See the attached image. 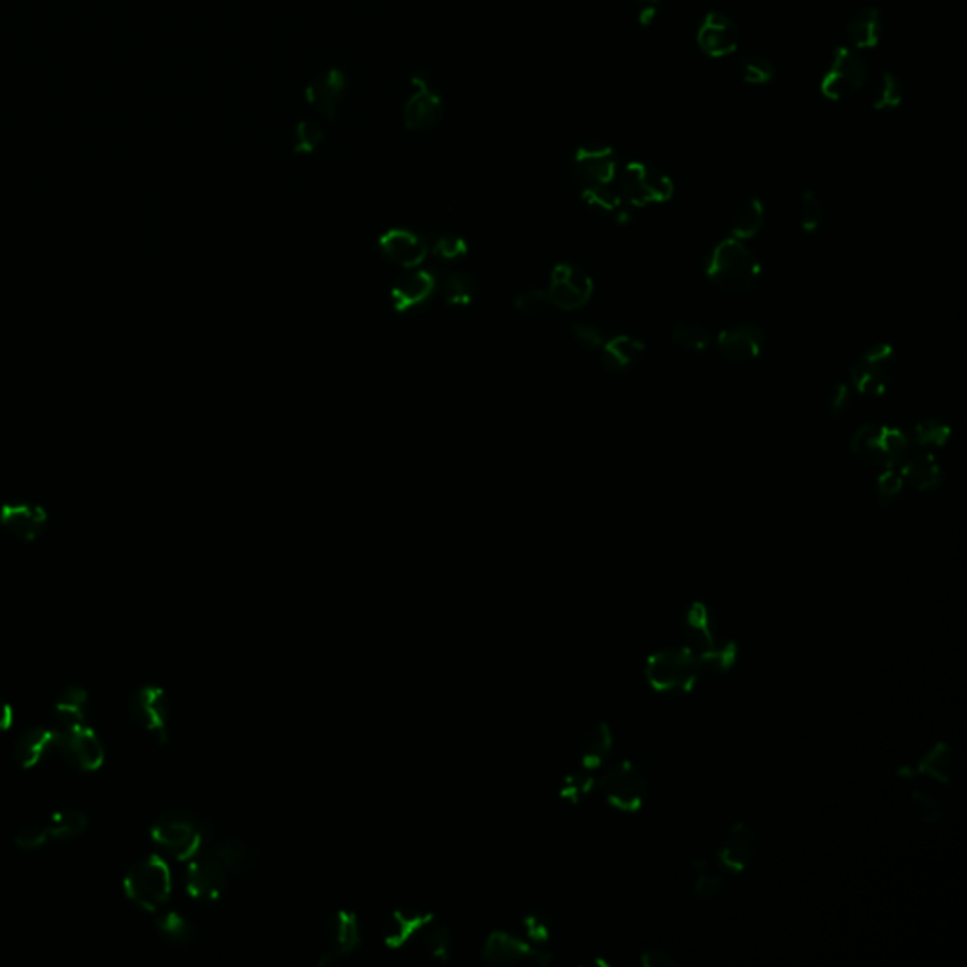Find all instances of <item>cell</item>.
<instances>
[{"label": "cell", "instance_id": "1", "mask_svg": "<svg viewBox=\"0 0 967 967\" xmlns=\"http://www.w3.org/2000/svg\"><path fill=\"white\" fill-rule=\"evenodd\" d=\"M680 631L682 646L694 656L703 675H724L739 660V646L724 635L713 609L701 601L692 603L684 612Z\"/></svg>", "mask_w": 967, "mask_h": 967}, {"label": "cell", "instance_id": "2", "mask_svg": "<svg viewBox=\"0 0 967 967\" xmlns=\"http://www.w3.org/2000/svg\"><path fill=\"white\" fill-rule=\"evenodd\" d=\"M705 271L716 288L741 295L758 286L762 267L745 242L737 238H724L711 250Z\"/></svg>", "mask_w": 967, "mask_h": 967}, {"label": "cell", "instance_id": "3", "mask_svg": "<svg viewBox=\"0 0 967 967\" xmlns=\"http://www.w3.org/2000/svg\"><path fill=\"white\" fill-rule=\"evenodd\" d=\"M212 828L203 818L186 811H170L159 816L152 826V839L178 862H191L208 847Z\"/></svg>", "mask_w": 967, "mask_h": 967}, {"label": "cell", "instance_id": "4", "mask_svg": "<svg viewBox=\"0 0 967 967\" xmlns=\"http://www.w3.org/2000/svg\"><path fill=\"white\" fill-rule=\"evenodd\" d=\"M645 675L654 692L684 696L696 688L703 671L684 646H671L654 652L646 660Z\"/></svg>", "mask_w": 967, "mask_h": 967}, {"label": "cell", "instance_id": "5", "mask_svg": "<svg viewBox=\"0 0 967 967\" xmlns=\"http://www.w3.org/2000/svg\"><path fill=\"white\" fill-rule=\"evenodd\" d=\"M850 450L862 463L879 469H894L911 450L909 437L892 425L866 424L850 439Z\"/></svg>", "mask_w": 967, "mask_h": 967}, {"label": "cell", "instance_id": "6", "mask_svg": "<svg viewBox=\"0 0 967 967\" xmlns=\"http://www.w3.org/2000/svg\"><path fill=\"white\" fill-rule=\"evenodd\" d=\"M125 896L142 911H159L172 894V873L161 856H148L129 869L125 877Z\"/></svg>", "mask_w": 967, "mask_h": 967}, {"label": "cell", "instance_id": "7", "mask_svg": "<svg viewBox=\"0 0 967 967\" xmlns=\"http://www.w3.org/2000/svg\"><path fill=\"white\" fill-rule=\"evenodd\" d=\"M900 371V357L896 350L881 342L856 359L850 369V386L860 395L879 397L896 384Z\"/></svg>", "mask_w": 967, "mask_h": 967}, {"label": "cell", "instance_id": "8", "mask_svg": "<svg viewBox=\"0 0 967 967\" xmlns=\"http://www.w3.org/2000/svg\"><path fill=\"white\" fill-rule=\"evenodd\" d=\"M869 80V65L860 51L839 46L822 74L820 93L830 101H847L858 95Z\"/></svg>", "mask_w": 967, "mask_h": 967}, {"label": "cell", "instance_id": "9", "mask_svg": "<svg viewBox=\"0 0 967 967\" xmlns=\"http://www.w3.org/2000/svg\"><path fill=\"white\" fill-rule=\"evenodd\" d=\"M618 195L633 206L667 203L675 186L667 174L645 163H628L618 170Z\"/></svg>", "mask_w": 967, "mask_h": 967}, {"label": "cell", "instance_id": "10", "mask_svg": "<svg viewBox=\"0 0 967 967\" xmlns=\"http://www.w3.org/2000/svg\"><path fill=\"white\" fill-rule=\"evenodd\" d=\"M595 786H599L605 799L622 813H637L643 807L650 790L645 771L629 760L612 767Z\"/></svg>", "mask_w": 967, "mask_h": 967}, {"label": "cell", "instance_id": "11", "mask_svg": "<svg viewBox=\"0 0 967 967\" xmlns=\"http://www.w3.org/2000/svg\"><path fill=\"white\" fill-rule=\"evenodd\" d=\"M482 960L492 966H520V964L548 966L554 958L550 952L541 951L531 941L503 930H495L486 937V943L482 947Z\"/></svg>", "mask_w": 967, "mask_h": 967}, {"label": "cell", "instance_id": "12", "mask_svg": "<svg viewBox=\"0 0 967 967\" xmlns=\"http://www.w3.org/2000/svg\"><path fill=\"white\" fill-rule=\"evenodd\" d=\"M548 305L565 312L588 305L594 295L592 278L569 263H558L550 276V286L544 291Z\"/></svg>", "mask_w": 967, "mask_h": 967}, {"label": "cell", "instance_id": "13", "mask_svg": "<svg viewBox=\"0 0 967 967\" xmlns=\"http://www.w3.org/2000/svg\"><path fill=\"white\" fill-rule=\"evenodd\" d=\"M620 163L609 146H584L575 155V174L582 191L614 189Z\"/></svg>", "mask_w": 967, "mask_h": 967}, {"label": "cell", "instance_id": "14", "mask_svg": "<svg viewBox=\"0 0 967 967\" xmlns=\"http://www.w3.org/2000/svg\"><path fill=\"white\" fill-rule=\"evenodd\" d=\"M327 949L318 960L320 966H339L346 962L361 945V926L356 913L337 911L325 924Z\"/></svg>", "mask_w": 967, "mask_h": 967}, {"label": "cell", "instance_id": "15", "mask_svg": "<svg viewBox=\"0 0 967 967\" xmlns=\"http://www.w3.org/2000/svg\"><path fill=\"white\" fill-rule=\"evenodd\" d=\"M129 711L159 743L169 741V699L159 686H142L129 699Z\"/></svg>", "mask_w": 967, "mask_h": 967}, {"label": "cell", "instance_id": "16", "mask_svg": "<svg viewBox=\"0 0 967 967\" xmlns=\"http://www.w3.org/2000/svg\"><path fill=\"white\" fill-rule=\"evenodd\" d=\"M376 244L388 263L405 271L420 269L429 257V242L418 233L403 227L388 229L380 235Z\"/></svg>", "mask_w": 967, "mask_h": 967}, {"label": "cell", "instance_id": "17", "mask_svg": "<svg viewBox=\"0 0 967 967\" xmlns=\"http://www.w3.org/2000/svg\"><path fill=\"white\" fill-rule=\"evenodd\" d=\"M229 881V871L208 850L191 860L186 873L187 894L197 901L220 900Z\"/></svg>", "mask_w": 967, "mask_h": 967}, {"label": "cell", "instance_id": "18", "mask_svg": "<svg viewBox=\"0 0 967 967\" xmlns=\"http://www.w3.org/2000/svg\"><path fill=\"white\" fill-rule=\"evenodd\" d=\"M756 856L758 835L745 822H735L718 849L716 864L730 875H739L754 864Z\"/></svg>", "mask_w": 967, "mask_h": 967}, {"label": "cell", "instance_id": "19", "mask_svg": "<svg viewBox=\"0 0 967 967\" xmlns=\"http://www.w3.org/2000/svg\"><path fill=\"white\" fill-rule=\"evenodd\" d=\"M55 748L61 750L67 762L82 771H95L104 764L101 739L87 726H80L67 733H55Z\"/></svg>", "mask_w": 967, "mask_h": 967}, {"label": "cell", "instance_id": "20", "mask_svg": "<svg viewBox=\"0 0 967 967\" xmlns=\"http://www.w3.org/2000/svg\"><path fill=\"white\" fill-rule=\"evenodd\" d=\"M697 46L707 57L722 59L739 48V31L733 19L722 12H709L697 29Z\"/></svg>", "mask_w": 967, "mask_h": 967}, {"label": "cell", "instance_id": "21", "mask_svg": "<svg viewBox=\"0 0 967 967\" xmlns=\"http://www.w3.org/2000/svg\"><path fill=\"white\" fill-rule=\"evenodd\" d=\"M48 524V512L31 501H10L0 505V526L23 543H34Z\"/></svg>", "mask_w": 967, "mask_h": 967}, {"label": "cell", "instance_id": "22", "mask_svg": "<svg viewBox=\"0 0 967 967\" xmlns=\"http://www.w3.org/2000/svg\"><path fill=\"white\" fill-rule=\"evenodd\" d=\"M437 288H439V280H437L435 272L427 271V269H414L405 278H401L399 282H395L391 286V306L399 314L416 310V308L424 306L433 297Z\"/></svg>", "mask_w": 967, "mask_h": 967}, {"label": "cell", "instance_id": "23", "mask_svg": "<svg viewBox=\"0 0 967 967\" xmlns=\"http://www.w3.org/2000/svg\"><path fill=\"white\" fill-rule=\"evenodd\" d=\"M764 346V331L750 323L726 329L718 337V348L731 363H748L758 359Z\"/></svg>", "mask_w": 967, "mask_h": 967}, {"label": "cell", "instance_id": "24", "mask_svg": "<svg viewBox=\"0 0 967 967\" xmlns=\"http://www.w3.org/2000/svg\"><path fill=\"white\" fill-rule=\"evenodd\" d=\"M433 918H435L433 913L422 909H410V907L395 909L382 922V941L391 951L403 949L408 941L420 934L425 924L431 922Z\"/></svg>", "mask_w": 967, "mask_h": 967}, {"label": "cell", "instance_id": "25", "mask_svg": "<svg viewBox=\"0 0 967 967\" xmlns=\"http://www.w3.org/2000/svg\"><path fill=\"white\" fill-rule=\"evenodd\" d=\"M206 850L214 854L221 864L227 867L229 873H235V875L252 873L259 864V852L254 845H250L246 839L237 835H225L220 839L212 835Z\"/></svg>", "mask_w": 967, "mask_h": 967}, {"label": "cell", "instance_id": "26", "mask_svg": "<svg viewBox=\"0 0 967 967\" xmlns=\"http://www.w3.org/2000/svg\"><path fill=\"white\" fill-rule=\"evenodd\" d=\"M898 471L903 476L905 484L913 486L918 492H934L943 482V471L937 459L924 448L909 450L907 456L901 459Z\"/></svg>", "mask_w": 967, "mask_h": 967}, {"label": "cell", "instance_id": "27", "mask_svg": "<svg viewBox=\"0 0 967 967\" xmlns=\"http://www.w3.org/2000/svg\"><path fill=\"white\" fill-rule=\"evenodd\" d=\"M416 85L418 89L405 104L403 118L410 131H429L441 121L444 112L441 97L431 91L422 80H416Z\"/></svg>", "mask_w": 967, "mask_h": 967}, {"label": "cell", "instance_id": "28", "mask_svg": "<svg viewBox=\"0 0 967 967\" xmlns=\"http://www.w3.org/2000/svg\"><path fill=\"white\" fill-rule=\"evenodd\" d=\"M344 91L346 76L337 68H329L310 82L306 89V99L325 118H335Z\"/></svg>", "mask_w": 967, "mask_h": 967}, {"label": "cell", "instance_id": "29", "mask_svg": "<svg viewBox=\"0 0 967 967\" xmlns=\"http://www.w3.org/2000/svg\"><path fill=\"white\" fill-rule=\"evenodd\" d=\"M614 748L611 726L607 722L588 724L578 735L580 765L595 771L609 760Z\"/></svg>", "mask_w": 967, "mask_h": 967}, {"label": "cell", "instance_id": "30", "mask_svg": "<svg viewBox=\"0 0 967 967\" xmlns=\"http://www.w3.org/2000/svg\"><path fill=\"white\" fill-rule=\"evenodd\" d=\"M884 23L881 10L873 6L858 8L847 21L850 48L860 53L875 50L883 38Z\"/></svg>", "mask_w": 967, "mask_h": 967}, {"label": "cell", "instance_id": "31", "mask_svg": "<svg viewBox=\"0 0 967 967\" xmlns=\"http://www.w3.org/2000/svg\"><path fill=\"white\" fill-rule=\"evenodd\" d=\"M155 926L161 937H165L174 947L187 949V951H197L203 947L204 934L201 928L176 911H167L159 915L155 920Z\"/></svg>", "mask_w": 967, "mask_h": 967}, {"label": "cell", "instance_id": "32", "mask_svg": "<svg viewBox=\"0 0 967 967\" xmlns=\"http://www.w3.org/2000/svg\"><path fill=\"white\" fill-rule=\"evenodd\" d=\"M692 867L696 871V881H694V900L701 907H709L722 898L726 890V879L724 871L720 866L709 860V858H697L692 862Z\"/></svg>", "mask_w": 967, "mask_h": 967}, {"label": "cell", "instance_id": "33", "mask_svg": "<svg viewBox=\"0 0 967 967\" xmlns=\"http://www.w3.org/2000/svg\"><path fill=\"white\" fill-rule=\"evenodd\" d=\"M601 350H603L605 367L614 373H622L635 367L643 359L646 348L641 340L633 339L629 335H620V337L605 340Z\"/></svg>", "mask_w": 967, "mask_h": 967}, {"label": "cell", "instance_id": "34", "mask_svg": "<svg viewBox=\"0 0 967 967\" xmlns=\"http://www.w3.org/2000/svg\"><path fill=\"white\" fill-rule=\"evenodd\" d=\"M55 748V731L33 728L17 739L16 760L23 769H33Z\"/></svg>", "mask_w": 967, "mask_h": 967}, {"label": "cell", "instance_id": "35", "mask_svg": "<svg viewBox=\"0 0 967 967\" xmlns=\"http://www.w3.org/2000/svg\"><path fill=\"white\" fill-rule=\"evenodd\" d=\"M85 707L87 692L84 688L72 686L65 690L55 705V733H67L85 726Z\"/></svg>", "mask_w": 967, "mask_h": 967}, {"label": "cell", "instance_id": "36", "mask_svg": "<svg viewBox=\"0 0 967 967\" xmlns=\"http://www.w3.org/2000/svg\"><path fill=\"white\" fill-rule=\"evenodd\" d=\"M765 208L764 203L756 197H750L747 201L739 204L735 212L731 214L730 231L733 238L745 242L750 238L756 237L762 227H764Z\"/></svg>", "mask_w": 967, "mask_h": 967}, {"label": "cell", "instance_id": "37", "mask_svg": "<svg viewBox=\"0 0 967 967\" xmlns=\"http://www.w3.org/2000/svg\"><path fill=\"white\" fill-rule=\"evenodd\" d=\"M952 769H954V756H952L951 745L941 741V743H935L934 747L922 756L915 773L949 784L952 779Z\"/></svg>", "mask_w": 967, "mask_h": 967}, {"label": "cell", "instance_id": "38", "mask_svg": "<svg viewBox=\"0 0 967 967\" xmlns=\"http://www.w3.org/2000/svg\"><path fill=\"white\" fill-rule=\"evenodd\" d=\"M420 937H422V947L424 951L439 960V962H448L452 958V952H454V935H452V930L442 924L439 920H431L427 922L424 926V930L420 932Z\"/></svg>", "mask_w": 967, "mask_h": 967}, {"label": "cell", "instance_id": "39", "mask_svg": "<svg viewBox=\"0 0 967 967\" xmlns=\"http://www.w3.org/2000/svg\"><path fill=\"white\" fill-rule=\"evenodd\" d=\"M828 214H830L828 203L818 191L809 189L801 195L798 206V221L799 227L805 233L820 231L822 225L828 220Z\"/></svg>", "mask_w": 967, "mask_h": 967}, {"label": "cell", "instance_id": "40", "mask_svg": "<svg viewBox=\"0 0 967 967\" xmlns=\"http://www.w3.org/2000/svg\"><path fill=\"white\" fill-rule=\"evenodd\" d=\"M903 99V84L892 72H883L871 87V106L877 112H892L900 108Z\"/></svg>", "mask_w": 967, "mask_h": 967}, {"label": "cell", "instance_id": "41", "mask_svg": "<svg viewBox=\"0 0 967 967\" xmlns=\"http://www.w3.org/2000/svg\"><path fill=\"white\" fill-rule=\"evenodd\" d=\"M522 928L531 943H546L554 932V915L548 907L535 905L522 918Z\"/></svg>", "mask_w": 967, "mask_h": 967}, {"label": "cell", "instance_id": "42", "mask_svg": "<svg viewBox=\"0 0 967 967\" xmlns=\"http://www.w3.org/2000/svg\"><path fill=\"white\" fill-rule=\"evenodd\" d=\"M475 291V280L467 272H452L442 280L444 301L450 306L469 305Z\"/></svg>", "mask_w": 967, "mask_h": 967}, {"label": "cell", "instance_id": "43", "mask_svg": "<svg viewBox=\"0 0 967 967\" xmlns=\"http://www.w3.org/2000/svg\"><path fill=\"white\" fill-rule=\"evenodd\" d=\"M673 342L686 352H701L711 344V333L703 323L688 320L675 325Z\"/></svg>", "mask_w": 967, "mask_h": 967}, {"label": "cell", "instance_id": "44", "mask_svg": "<svg viewBox=\"0 0 967 967\" xmlns=\"http://www.w3.org/2000/svg\"><path fill=\"white\" fill-rule=\"evenodd\" d=\"M87 826H89V820H87L85 813L70 809V811H61L51 818V822L48 824V832L53 839L67 841V839L80 837L87 830Z\"/></svg>", "mask_w": 967, "mask_h": 967}, {"label": "cell", "instance_id": "45", "mask_svg": "<svg viewBox=\"0 0 967 967\" xmlns=\"http://www.w3.org/2000/svg\"><path fill=\"white\" fill-rule=\"evenodd\" d=\"M595 784H597V781H595L592 771L586 769V767H580L577 771L569 773L561 782L560 798L569 801V803H580L590 796Z\"/></svg>", "mask_w": 967, "mask_h": 967}, {"label": "cell", "instance_id": "46", "mask_svg": "<svg viewBox=\"0 0 967 967\" xmlns=\"http://www.w3.org/2000/svg\"><path fill=\"white\" fill-rule=\"evenodd\" d=\"M739 72H741L743 82H747L750 85L769 84L775 78V67H773V63L767 57L758 55V53H748V55H745L741 59V63H739Z\"/></svg>", "mask_w": 967, "mask_h": 967}, {"label": "cell", "instance_id": "47", "mask_svg": "<svg viewBox=\"0 0 967 967\" xmlns=\"http://www.w3.org/2000/svg\"><path fill=\"white\" fill-rule=\"evenodd\" d=\"M913 807H915L918 822L922 826H926V828L941 826V822L945 818V811H943L941 801L935 798L934 794H930L926 790H915L913 792Z\"/></svg>", "mask_w": 967, "mask_h": 967}, {"label": "cell", "instance_id": "48", "mask_svg": "<svg viewBox=\"0 0 967 967\" xmlns=\"http://www.w3.org/2000/svg\"><path fill=\"white\" fill-rule=\"evenodd\" d=\"M951 427L939 420H922L913 429L918 448H941L951 439Z\"/></svg>", "mask_w": 967, "mask_h": 967}, {"label": "cell", "instance_id": "49", "mask_svg": "<svg viewBox=\"0 0 967 967\" xmlns=\"http://www.w3.org/2000/svg\"><path fill=\"white\" fill-rule=\"evenodd\" d=\"M903 488H905V480L898 471V467L884 469L881 476L877 478V501H879V505L884 509L892 507L900 499Z\"/></svg>", "mask_w": 967, "mask_h": 967}, {"label": "cell", "instance_id": "50", "mask_svg": "<svg viewBox=\"0 0 967 967\" xmlns=\"http://www.w3.org/2000/svg\"><path fill=\"white\" fill-rule=\"evenodd\" d=\"M824 405H826L828 414L832 418H835V420L847 416L850 408L854 405V390H852V386L845 384V382L833 384L832 388L826 393V397H824Z\"/></svg>", "mask_w": 967, "mask_h": 967}, {"label": "cell", "instance_id": "51", "mask_svg": "<svg viewBox=\"0 0 967 967\" xmlns=\"http://www.w3.org/2000/svg\"><path fill=\"white\" fill-rule=\"evenodd\" d=\"M323 136H325V131H323L320 123L301 121L295 129V146L293 148L297 153L316 152L323 142Z\"/></svg>", "mask_w": 967, "mask_h": 967}, {"label": "cell", "instance_id": "52", "mask_svg": "<svg viewBox=\"0 0 967 967\" xmlns=\"http://www.w3.org/2000/svg\"><path fill=\"white\" fill-rule=\"evenodd\" d=\"M467 252H469V246L465 238L456 237V235H442L433 242V246H429V254L435 255L441 261H456L459 257L467 255Z\"/></svg>", "mask_w": 967, "mask_h": 967}, {"label": "cell", "instance_id": "53", "mask_svg": "<svg viewBox=\"0 0 967 967\" xmlns=\"http://www.w3.org/2000/svg\"><path fill=\"white\" fill-rule=\"evenodd\" d=\"M50 839V832H48V826H40V824H25L23 828H19V832L16 833V847L21 850H38L42 849Z\"/></svg>", "mask_w": 967, "mask_h": 967}, {"label": "cell", "instance_id": "54", "mask_svg": "<svg viewBox=\"0 0 967 967\" xmlns=\"http://www.w3.org/2000/svg\"><path fill=\"white\" fill-rule=\"evenodd\" d=\"M641 966L643 967H680L679 956L675 952L665 951V949H650L641 954Z\"/></svg>", "mask_w": 967, "mask_h": 967}, {"label": "cell", "instance_id": "55", "mask_svg": "<svg viewBox=\"0 0 967 967\" xmlns=\"http://www.w3.org/2000/svg\"><path fill=\"white\" fill-rule=\"evenodd\" d=\"M514 305H516V310H520L524 314H537V312L543 310L544 306L548 305V301H546L543 289H529L526 293L518 295Z\"/></svg>", "mask_w": 967, "mask_h": 967}, {"label": "cell", "instance_id": "56", "mask_svg": "<svg viewBox=\"0 0 967 967\" xmlns=\"http://www.w3.org/2000/svg\"><path fill=\"white\" fill-rule=\"evenodd\" d=\"M573 333H575V337H577L578 342H582V344H584V346H588V348H601V346H603V342H605L603 335H601V331H599L597 327H594V325L577 323V325L573 327Z\"/></svg>", "mask_w": 967, "mask_h": 967}, {"label": "cell", "instance_id": "57", "mask_svg": "<svg viewBox=\"0 0 967 967\" xmlns=\"http://www.w3.org/2000/svg\"><path fill=\"white\" fill-rule=\"evenodd\" d=\"M660 12V0H639L637 2V14L641 25H650Z\"/></svg>", "mask_w": 967, "mask_h": 967}, {"label": "cell", "instance_id": "58", "mask_svg": "<svg viewBox=\"0 0 967 967\" xmlns=\"http://www.w3.org/2000/svg\"><path fill=\"white\" fill-rule=\"evenodd\" d=\"M12 720H14L12 707L0 699V731L8 730L12 726Z\"/></svg>", "mask_w": 967, "mask_h": 967}]
</instances>
